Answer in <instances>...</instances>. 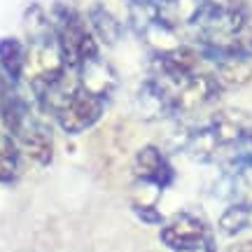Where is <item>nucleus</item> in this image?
<instances>
[{
  "label": "nucleus",
  "instance_id": "f257e3e1",
  "mask_svg": "<svg viewBox=\"0 0 252 252\" xmlns=\"http://www.w3.org/2000/svg\"><path fill=\"white\" fill-rule=\"evenodd\" d=\"M68 70H72V68H68V63L63 59L56 33L26 42V65H24V80L21 82H26L31 89L61 80Z\"/></svg>",
  "mask_w": 252,
  "mask_h": 252
},
{
  "label": "nucleus",
  "instance_id": "f03ea898",
  "mask_svg": "<svg viewBox=\"0 0 252 252\" xmlns=\"http://www.w3.org/2000/svg\"><path fill=\"white\" fill-rule=\"evenodd\" d=\"M105 103L108 100L94 96L89 91L80 89L70 94V98L63 103L61 108L54 112V122L59 124L63 133L68 135H80L89 131L98 124L103 115H105Z\"/></svg>",
  "mask_w": 252,
  "mask_h": 252
},
{
  "label": "nucleus",
  "instance_id": "7ed1b4c3",
  "mask_svg": "<svg viewBox=\"0 0 252 252\" xmlns=\"http://www.w3.org/2000/svg\"><path fill=\"white\" fill-rule=\"evenodd\" d=\"M222 94H224V89H222V84L217 82L213 72H194L173 94L175 115H191V112L206 108V105H213V103L222 98Z\"/></svg>",
  "mask_w": 252,
  "mask_h": 252
},
{
  "label": "nucleus",
  "instance_id": "20e7f679",
  "mask_svg": "<svg viewBox=\"0 0 252 252\" xmlns=\"http://www.w3.org/2000/svg\"><path fill=\"white\" fill-rule=\"evenodd\" d=\"M159 241L173 252H185L198 250V248L208 245L213 241V236H210V229L201 217L191 215V213H180V215H175L173 220L161 224Z\"/></svg>",
  "mask_w": 252,
  "mask_h": 252
},
{
  "label": "nucleus",
  "instance_id": "39448f33",
  "mask_svg": "<svg viewBox=\"0 0 252 252\" xmlns=\"http://www.w3.org/2000/svg\"><path fill=\"white\" fill-rule=\"evenodd\" d=\"M14 138H17L21 157H26L28 161H33L35 166H49L54 161V135H52V128L37 117L33 110L21 122Z\"/></svg>",
  "mask_w": 252,
  "mask_h": 252
},
{
  "label": "nucleus",
  "instance_id": "423d86ee",
  "mask_svg": "<svg viewBox=\"0 0 252 252\" xmlns=\"http://www.w3.org/2000/svg\"><path fill=\"white\" fill-rule=\"evenodd\" d=\"M210 0H154L157 21L173 31H194L206 17Z\"/></svg>",
  "mask_w": 252,
  "mask_h": 252
},
{
  "label": "nucleus",
  "instance_id": "0eeeda50",
  "mask_svg": "<svg viewBox=\"0 0 252 252\" xmlns=\"http://www.w3.org/2000/svg\"><path fill=\"white\" fill-rule=\"evenodd\" d=\"M131 173H133V180L152 182V185H157V187H161V189L173 185V178H175V171H173L171 161L166 159L161 147H157V145H143L133 154Z\"/></svg>",
  "mask_w": 252,
  "mask_h": 252
},
{
  "label": "nucleus",
  "instance_id": "6e6552de",
  "mask_svg": "<svg viewBox=\"0 0 252 252\" xmlns=\"http://www.w3.org/2000/svg\"><path fill=\"white\" fill-rule=\"evenodd\" d=\"M208 126L215 133L217 143L222 145V150H238L252 128V115L238 108H222L210 115Z\"/></svg>",
  "mask_w": 252,
  "mask_h": 252
},
{
  "label": "nucleus",
  "instance_id": "1a4fd4ad",
  "mask_svg": "<svg viewBox=\"0 0 252 252\" xmlns=\"http://www.w3.org/2000/svg\"><path fill=\"white\" fill-rule=\"evenodd\" d=\"M77 80H80L82 89L103 100H108L119 87V75L115 70V65L105 61L100 54L77 65Z\"/></svg>",
  "mask_w": 252,
  "mask_h": 252
},
{
  "label": "nucleus",
  "instance_id": "9d476101",
  "mask_svg": "<svg viewBox=\"0 0 252 252\" xmlns=\"http://www.w3.org/2000/svg\"><path fill=\"white\" fill-rule=\"evenodd\" d=\"M135 112L143 122H163V119L175 117L171 91L161 87L157 80L147 77L140 84V89L135 94Z\"/></svg>",
  "mask_w": 252,
  "mask_h": 252
},
{
  "label": "nucleus",
  "instance_id": "9b49d317",
  "mask_svg": "<svg viewBox=\"0 0 252 252\" xmlns=\"http://www.w3.org/2000/svg\"><path fill=\"white\" fill-rule=\"evenodd\" d=\"M87 21H89L91 33L96 35L100 45L105 47H115L124 37V24L119 21V17L108 9L103 2H94L87 9Z\"/></svg>",
  "mask_w": 252,
  "mask_h": 252
},
{
  "label": "nucleus",
  "instance_id": "f8f14e48",
  "mask_svg": "<svg viewBox=\"0 0 252 252\" xmlns=\"http://www.w3.org/2000/svg\"><path fill=\"white\" fill-rule=\"evenodd\" d=\"M213 75L222 84V89H243L252 82V63L248 56H226L213 63Z\"/></svg>",
  "mask_w": 252,
  "mask_h": 252
},
{
  "label": "nucleus",
  "instance_id": "ddd939ff",
  "mask_svg": "<svg viewBox=\"0 0 252 252\" xmlns=\"http://www.w3.org/2000/svg\"><path fill=\"white\" fill-rule=\"evenodd\" d=\"M26 65V42L19 37H0V75L7 77L12 84L24 80Z\"/></svg>",
  "mask_w": 252,
  "mask_h": 252
},
{
  "label": "nucleus",
  "instance_id": "4468645a",
  "mask_svg": "<svg viewBox=\"0 0 252 252\" xmlns=\"http://www.w3.org/2000/svg\"><path fill=\"white\" fill-rule=\"evenodd\" d=\"M226 194L252 208V159H234V166L226 175Z\"/></svg>",
  "mask_w": 252,
  "mask_h": 252
},
{
  "label": "nucleus",
  "instance_id": "2eb2a0df",
  "mask_svg": "<svg viewBox=\"0 0 252 252\" xmlns=\"http://www.w3.org/2000/svg\"><path fill=\"white\" fill-rule=\"evenodd\" d=\"M250 226H252V208L245 206V203H238V201L226 206L224 213L217 220V229L224 236H238L243 234L245 229H250Z\"/></svg>",
  "mask_w": 252,
  "mask_h": 252
},
{
  "label": "nucleus",
  "instance_id": "dca6fc26",
  "mask_svg": "<svg viewBox=\"0 0 252 252\" xmlns=\"http://www.w3.org/2000/svg\"><path fill=\"white\" fill-rule=\"evenodd\" d=\"M24 35H26V42L31 40H40V37L54 35V24H52V17L42 5H28L26 12H24Z\"/></svg>",
  "mask_w": 252,
  "mask_h": 252
},
{
  "label": "nucleus",
  "instance_id": "f3484780",
  "mask_svg": "<svg viewBox=\"0 0 252 252\" xmlns=\"http://www.w3.org/2000/svg\"><path fill=\"white\" fill-rule=\"evenodd\" d=\"M131 210L145 224H163V215L159 213L157 206H131Z\"/></svg>",
  "mask_w": 252,
  "mask_h": 252
},
{
  "label": "nucleus",
  "instance_id": "a211bd4d",
  "mask_svg": "<svg viewBox=\"0 0 252 252\" xmlns=\"http://www.w3.org/2000/svg\"><path fill=\"white\" fill-rule=\"evenodd\" d=\"M19 175V159H12V157H5L0 154V182H14Z\"/></svg>",
  "mask_w": 252,
  "mask_h": 252
},
{
  "label": "nucleus",
  "instance_id": "6ab92c4d",
  "mask_svg": "<svg viewBox=\"0 0 252 252\" xmlns=\"http://www.w3.org/2000/svg\"><path fill=\"white\" fill-rule=\"evenodd\" d=\"M236 159H252V128L248 131L245 140L241 143V147H238V157H236Z\"/></svg>",
  "mask_w": 252,
  "mask_h": 252
},
{
  "label": "nucleus",
  "instance_id": "aec40b11",
  "mask_svg": "<svg viewBox=\"0 0 252 252\" xmlns=\"http://www.w3.org/2000/svg\"><path fill=\"white\" fill-rule=\"evenodd\" d=\"M224 252H252V238H248V241H238V243H231Z\"/></svg>",
  "mask_w": 252,
  "mask_h": 252
},
{
  "label": "nucleus",
  "instance_id": "412c9836",
  "mask_svg": "<svg viewBox=\"0 0 252 252\" xmlns=\"http://www.w3.org/2000/svg\"><path fill=\"white\" fill-rule=\"evenodd\" d=\"M185 252H215V245H213V241L208 245H203V248H198V250H185Z\"/></svg>",
  "mask_w": 252,
  "mask_h": 252
}]
</instances>
